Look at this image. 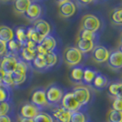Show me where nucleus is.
<instances>
[{"label": "nucleus", "mask_w": 122, "mask_h": 122, "mask_svg": "<svg viewBox=\"0 0 122 122\" xmlns=\"http://www.w3.org/2000/svg\"><path fill=\"white\" fill-rule=\"evenodd\" d=\"M5 76V72L0 67V82H2V80L4 79Z\"/></svg>", "instance_id": "45"}, {"label": "nucleus", "mask_w": 122, "mask_h": 122, "mask_svg": "<svg viewBox=\"0 0 122 122\" xmlns=\"http://www.w3.org/2000/svg\"><path fill=\"white\" fill-rule=\"evenodd\" d=\"M13 103L12 101L0 102V116H5L8 114H12Z\"/></svg>", "instance_id": "32"}, {"label": "nucleus", "mask_w": 122, "mask_h": 122, "mask_svg": "<svg viewBox=\"0 0 122 122\" xmlns=\"http://www.w3.org/2000/svg\"><path fill=\"white\" fill-rule=\"evenodd\" d=\"M111 107H112L111 109L122 112V99H119V98H113Z\"/></svg>", "instance_id": "39"}, {"label": "nucleus", "mask_w": 122, "mask_h": 122, "mask_svg": "<svg viewBox=\"0 0 122 122\" xmlns=\"http://www.w3.org/2000/svg\"><path fill=\"white\" fill-rule=\"evenodd\" d=\"M7 52V46L6 43L0 39V56H4Z\"/></svg>", "instance_id": "40"}, {"label": "nucleus", "mask_w": 122, "mask_h": 122, "mask_svg": "<svg viewBox=\"0 0 122 122\" xmlns=\"http://www.w3.org/2000/svg\"><path fill=\"white\" fill-rule=\"evenodd\" d=\"M14 37H15V32L11 27L4 25H0V39L1 40L7 44L9 41L13 40Z\"/></svg>", "instance_id": "21"}, {"label": "nucleus", "mask_w": 122, "mask_h": 122, "mask_svg": "<svg viewBox=\"0 0 122 122\" xmlns=\"http://www.w3.org/2000/svg\"><path fill=\"white\" fill-rule=\"evenodd\" d=\"M100 26L101 21L97 15L92 14H86L83 15L81 19V28L94 33H97V31L100 29Z\"/></svg>", "instance_id": "4"}, {"label": "nucleus", "mask_w": 122, "mask_h": 122, "mask_svg": "<svg viewBox=\"0 0 122 122\" xmlns=\"http://www.w3.org/2000/svg\"><path fill=\"white\" fill-rule=\"evenodd\" d=\"M17 122H34L33 118H25V117H19Z\"/></svg>", "instance_id": "44"}, {"label": "nucleus", "mask_w": 122, "mask_h": 122, "mask_svg": "<svg viewBox=\"0 0 122 122\" xmlns=\"http://www.w3.org/2000/svg\"><path fill=\"white\" fill-rule=\"evenodd\" d=\"M26 34H27V39L35 42L36 45L40 44L41 41L43 40V38L36 33V31L34 30L33 27H28L26 29Z\"/></svg>", "instance_id": "33"}, {"label": "nucleus", "mask_w": 122, "mask_h": 122, "mask_svg": "<svg viewBox=\"0 0 122 122\" xmlns=\"http://www.w3.org/2000/svg\"><path fill=\"white\" fill-rule=\"evenodd\" d=\"M71 92L76 99V101L78 102L82 107L87 106V104L89 103L90 98H91V92L87 86H84V85H78V86L73 87Z\"/></svg>", "instance_id": "3"}, {"label": "nucleus", "mask_w": 122, "mask_h": 122, "mask_svg": "<svg viewBox=\"0 0 122 122\" xmlns=\"http://www.w3.org/2000/svg\"><path fill=\"white\" fill-rule=\"evenodd\" d=\"M118 50H120L122 52V44H120V46H119V49Z\"/></svg>", "instance_id": "48"}, {"label": "nucleus", "mask_w": 122, "mask_h": 122, "mask_svg": "<svg viewBox=\"0 0 122 122\" xmlns=\"http://www.w3.org/2000/svg\"><path fill=\"white\" fill-rule=\"evenodd\" d=\"M120 84H121L120 82H112L110 84H108V86H107V93L111 97H113V98L115 97L116 93H117Z\"/></svg>", "instance_id": "37"}, {"label": "nucleus", "mask_w": 122, "mask_h": 122, "mask_svg": "<svg viewBox=\"0 0 122 122\" xmlns=\"http://www.w3.org/2000/svg\"><path fill=\"white\" fill-rule=\"evenodd\" d=\"M108 56H109V51L107 50V47L104 46L97 45V46H95L93 50L91 51L92 59L96 63H98V64L107 62Z\"/></svg>", "instance_id": "9"}, {"label": "nucleus", "mask_w": 122, "mask_h": 122, "mask_svg": "<svg viewBox=\"0 0 122 122\" xmlns=\"http://www.w3.org/2000/svg\"><path fill=\"white\" fill-rule=\"evenodd\" d=\"M31 67L35 68L38 71H43V70H47L46 68V59H45V56L42 54H38L36 53V56L33 61L30 63Z\"/></svg>", "instance_id": "20"}, {"label": "nucleus", "mask_w": 122, "mask_h": 122, "mask_svg": "<svg viewBox=\"0 0 122 122\" xmlns=\"http://www.w3.org/2000/svg\"><path fill=\"white\" fill-rule=\"evenodd\" d=\"M45 56V59H46V68L49 69L51 67L55 66L56 65V63L58 62V56L55 51L53 52H48L44 55Z\"/></svg>", "instance_id": "27"}, {"label": "nucleus", "mask_w": 122, "mask_h": 122, "mask_svg": "<svg viewBox=\"0 0 122 122\" xmlns=\"http://www.w3.org/2000/svg\"><path fill=\"white\" fill-rule=\"evenodd\" d=\"M119 82H120V83L122 84V76H121V78H120V81H119Z\"/></svg>", "instance_id": "50"}, {"label": "nucleus", "mask_w": 122, "mask_h": 122, "mask_svg": "<svg viewBox=\"0 0 122 122\" xmlns=\"http://www.w3.org/2000/svg\"><path fill=\"white\" fill-rule=\"evenodd\" d=\"M107 66L113 70H119L122 68V52L115 50L109 52V56L107 60Z\"/></svg>", "instance_id": "12"}, {"label": "nucleus", "mask_w": 122, "mask_h": 122, "mask_svg": "<svg viewBox=\"0 0 122 122\" xmlns=\"http://www.w3.org/2000/svg\"><path fill=\"white\" fill-rule=\"evenodd\" d=\"M56 3L59 5V4H62V3H65V2H66V1H68V0H55Z\"/></svg>", "instance_id": "46"}, {"label": "nucleus", "mask_w": 122, "mask_h": 122, "mask_svg": "<svg viewBox=\"0 0 122 122\" xmlns=\"http://www.w3.org/2000/svg\"><path fill=\"white\" fill-rule=\"evenodd\" d=\"M32 27L42 38L48 36L51 31V26L49 25V23L44 19H41V18L34 21V24H33Z\"/></svg>", "instance_id": "14"}, {"label": "nucleus", "mask_w": 122, "mask_h": 122, "mask_svg": "<svg viewBox=\"0 0 122 122\" xmlns=\"http://www.w3.org/2000/svg\"><path fill=\"white\" fill-rule=\"evenodd\" d=\"M46 97L49 107H58L60 106L62 98L65 93L63 87L58 84H51L45 89Z\"/></svg>", "instance_id": "1"}, {"label": "nucleus", "mask_w": 122, "mask_h": 122, "mask_svg": "<svg viewBox=\"0 0 122 122\" xmlns=\"http://www.w3.org/2000/svg\"><path fill=\"white\" fill-rule=\"evenodd\" d=\"M72 112L65 109L61 106L55 107L51 110V116L54 118V120L57 122H70Z\"/></svg>", "instance_id": "10"}, {"label": "nucleus", "mask_w": 122, "mask_h": 122, "mask_svg": "<svg viewBox=\"0 0 122 122\" xmlns=\"http://www.w3.org/2000/svg\"><path fill=\"white\" fill-rule=\"evenodd\" d=\"M97 71L93 69L91 67H84V73H83V81L82 84L84 85H91L93 79L95 78Z\"/></svg>", "instance_id": "23"}, {"label": "nucleus", "mask_w": 122, "mask_h": 122, "mask_svg": "<svg viewBox=\"0 0 122 122\" xmlns=\"http://www.w3.org/2000/svg\"><path fill=\"white\" fill-rule=\"evenodd\" d=\"M97 37H98L97 33H94V32H91V31L83 29V28H80V30L78 32V36H77V38H79V39L94 41V42H95V40L97 39Z\"/></svg>", "instance_id": "26"}, {"label": "nucleus", "mask_w": 122, "mask_h": 122, "mask_svg": "<svg viewBox=\"0 0 122 122\" xmlns=\"http://www.w3.org/2000/svg\"><path fill=\"white\" fill-rule=\"evenodd\" d=\"M70 122H89L88 117L85 111H75L71 113V118Z\"/></svg>", "instance_id": "30"}, {"label": "nucleus", "mask_w": 122, "mask_h": 122, "mask_svg": "<svg viewBox=\"0 0 122 122\" xmlns=\"http://www.w3.org/2000/svg\"><path fill=\"white\" fill-rule=\"evenodd\" d=\"M83 73H84V67L82 66H73L69 73V78L73 83L76 84H82L83 81Z\"/></svg>", "instance_id": "18"}, {"label": "nucleus", "mask_w": 122, "mask_h": 122, "mask_svg": "<svg viewBox=\"0 0 122 122\" xmlns=\"http://www.w3.org/2000/svg\"><path fill=\"white\" fill-rule=\"evenodd\" d=\"M7 52H9L11 54H14V55H16L19 53V51L21 49V45L15 40V39H13V40L9 41L7 44Z\"/></svg>", "instance_id": "35"}, {"label": "nucleus", "mask_w": 122, "mask_h": 122, "mask_svg": "<svg viewBox=\"0 0 122 122\" xmlns=\"http://www.w3.org/2000/svg\"><path fill=\"white\" fill-rule=\"evenodd\" d=\"M2 83L9 88H11L12 86H14V79H13L12 73H5V76L4 77V79L2 80Z\"/></svg>", "instance_id": "38"}, {"label": "nucleus", "mask_w": 122, "mask_h": 122, "mask_svg": "<svg viewBox=\"0 0 122 122\" xmlns=\"http://www.w3.org/2000/svg\"><path fill=\"white\" fill-rule=\"evenodd\" d=\"M56 47V40L55 39L54 36H46V37L43 38V40L41 41L40 44H38L36 46V53L45 55L48 52H53L55 51Z\"/></svg>", "instance_id": "8"}, {"label": "nucleus", "mask_w": 122, "mask_h": 122, "mask_svg": "<svg viewBox=\"0 0 122 122\" xmlns=\"http://www.w3.org/2000/svg\"><path fill=\"white\" fill-rule=\"evenodd\" d=\"M83 59V54L76 46H67L63 52V60L68 66H78Z\"/></svg>", "instance_id": "2"}, {"label": "nucleus", "mask_w": 122, "mask_h": 122, "mask_svg": "<svg viewBox=\"0 0 122 122\" xmlns=\"http://www.w3.org/2000/svg\"><path fill=\"white\" fill-rule=\"evenodd\" d=\"M0 122H13V115L8 114L5 116H0Z\"/></svg>", "instance_id": "41"}, {"label": "nucleus", "mask_w": 122, "mask_h": 122, "mask_svg": "<svg viewBox=\"0 0 122 122\" xmlns=\"http://www.w3.org/2000/svg\"><path fill=\"white\" fill-rule=\"evenodd\" d=\"M41 14H42V7L38 3H31L27 10L25 12V15L26 19L30 21H36L39 19Z\"/></svg>", "instance_id": "15"}, {"label": "nucleus", "mask_w": 122, "mask_h": 122, "mask_svg": "<svg viewBox=\"0 0 122 122\" xmlns=\"http://www.w3.org/2000/svg\"><path fill=\"white\" fill-rule=\"evenodd\" d=\"M31 0H14V9L15 12L22 15L25 14V12L27 10V8L31 5Z\"/></svg>", "instance_id": "22"}, {"label": "nucleus", "mask_w": 122, "mask_h": 122, "mask_svg": "<svg viewBox=\"0 0 122 122\" xmlns=\"http://www.w3.org/2000/svg\"><path fill=\"white\" fill-rule=\"evenodd\" d=\"M108 122H122V112L110 109L107 113Z\"/></svg>", "instance_id": "34"}, {"label": "nucleus", "mask_w": 122, "mask_h": 122, "mask_svg": "<svg viewBox=\"0 0 122 122\" xmlns=\"http://www.w3.org/2000/svg\"><path fill=\"white\" fill-rule=\"evenodd\" d=\"M60 106L70 112L79 111V110L84 111L83 110L84 107H82L81 105L76 101V99L75 98L74 95L72 94V92H66L65 93L64 97L61 100Z\"/></svg>", "instance_id": "6"}, {"label": "nucleus", "mask_w": 122, "mask_h": 122, "mask_svg": "<svg viewBox=\"0 0 122 122\" xmlns=\"http://www.w3.org/2000/svg\"><path fill=\"white\" fill-rule=\"evenodd\" d=\"M91 86L97 90H103L104 88H106L108 86V79L105 75L97 72L95 78L92 81Z\"/></svg>", "instance_id": "17"}, {"label": "nucleus", "mask_w": 122, "mask_h": 122, "mask_svg": "<svg viewBox=\"0 0 122 122\" xmlns=\"http://www.w3.org/2000/svg\"><path fill=\"white\" fill-rule=\"evenodd\" d=\"M76 5L71 0H68L65 3L58 5V13L64 18H68L73 16L76 13Z\"/></svg>", "instance_id": "13"}, {"label": "nucleus", "mask_w": 122, "mask_h": 122, "mask_svg": "<svg viewBox=\"0 0 122 122\" xmlns=\"http://www.w3.org/2000/svg\"><path fill=\"white\" fill-rule=\"evenodd\" d=\"M5 101H12V91L11 88L0 82V102Z\"/></svg>", "instance_id": "25"}, {"label": "nucleus", "mask_w": 122, "mask_h": 122, "mask_svg": "<svg viewBox=\"0 0 122 122\" xmlns=\"http://www.w3.org/2000/svg\"><path fill=\"white\" fill-rule=\"evenodd\" d=\"M110 20L114 25H122V7H117L112 11Z\"/></svg>", "instance_id": "29"}, {"label": "nucleus", "mask_w": 122, "mask_h": 122, "mask_svg": "<svg viewBox=\"0 0 122 122\" xmlns=\"http://www.w3.org/2000/svg\"><path fill=\"white\" fill-rule=\"evenodd\" d=\"M114 98H119V99H122V84H120V86L117 89V93H116V96Z\"/></svg>", "instance_id": "42"}, {"label": "nucleus", "mask_w": 122, "mask_h": 122, "mask_svg": "<svg viewBox=\"0 0 122 122\" xmlns=\"http://www.w3.org/2000/svg\"><path fill=\"white\" fill-rule=\"evenodd\" d=\"M1 1H3V2H8V1H11V0H1Z\"/></svg>", "instance_id": "49"}, {"label": "nucleus", "mask_w": 122, "mask_h": 122, "mask_svg": "<svg viewBox=\"0 0 122 122\" xmlns=\"http://www.w3.org/2000/svg\"><path fill=\"white\" fill-rule=\"evenodd\" d=\"M17 61H18V57L15 55L6 52V54L3 56L2 59L0 61V67L5 73H12L15 71Z\"/></svg>", "instance_id": "7"}, {"label": "nucleus", "mask_w": 122, "mask_h": 122, "mask_svg": "<svg viewBox=\"0 0 122 122\" xmlns=\"http://www.w3.org/2000/svg\"><path fill=\"white\" fill-rule=\"evenodd\" d=\"M30 103L40 108L43 111L45 108L49 107L46 97V91L43 87H38L33 90L30 97Z\"/></svg>", "instance_id": "5"}, {"label": "nucleus", "mask_w": 122, "mask_h": 122, "mask_svg": "<svg viewBox=\"0 0 122 122\" xmlns=\"http://www.w3.org/2000/svg\"><path fill=\"white\" fill-rule=\"evenodd\" d=\"M12 76H13L14 86H15L23 85L28 77V75H22V74H18V73H15V72H12Z\"/></svg>", "instance_id": "36"}, {"label": "nucleus", "mask_w": 122, "mask_h": 122, "mask_svg": "<svg viewBox=\"0 0 122 122\" xmlns=\"http://www.w3.org/2000/svg\"><path fill=\"white\" fill-rule=\"evenodd\" d=\"M15 40L17 41L21 46H24L27 39V34H26V29L24 27H18L16 30H15Z\"/></svg>", "instance_id": "28"}, {"label": "nucleus", "mask_w": 122, "mask_h": 122, "mask_svg": "<svg viewBox=\"0 0 122 122\" xmlns=\"http://www.w3.org/2000/svg\"><path fill=\"white\" fill-rule=\"evenodd\" d=\"M30 68L31 65L29 63H26L18 57V61H17V64H16V66H15L14 72L18 73V74H22V75H28L30 72Z\"/></svg>", "instance_id": "24"}, {"label": "nucleus", "mask_w": 122, "mask_h": 122, "mask_svg": "<svg viewBox=\"0 0 122 122\" xmlns=\"http://www.w3.org/2000/svg\"><path fill=\"white\" fill-rule=\"evenodd\" d=\"M40 111H42L40 108L36 107L30 102H27L21 106L19 109V116L20 117L25 118H34Z\"/></svg>", "instance_id": "11"}, {"label": "nucleus", "mask_w": 122, "mask_h": 122, "mask_svg": "<svg viewBox=\"0 0 122 122\" xmlns=\"http://www.w3.org/2000/svg\"><path fill=\"white\" fill-rule=\"evenodd\" d=\"M80 5H88V4H90L92 3L94 0H76Z\"/></svg>", "instance_id": "43"}, {"label": "nucleus", "mask_w": 122, "mask_h": 122, "mask_svg": "<svg viewBox=\"0 0 122 122\" xmlns=\"http://www.w3.org/2000/svg\"><path fill=\"white\" fill-rule=\"evenodd\" d=\"M119 41H120V44H122V32L120 34V36H119Z\"/></svg>", "instance_id": "47"}, {"label": "nucleus", "mask_w": 122, "mask_h": 122, "mask_svg": "<svg viewBox=\"0 0 122 122\" xmlns=\"http://www.w3.org/2000/svg\"><path fill=\"white\" fill-rule=\"evenodd\" d=\"M18 54H19L20 59L30 64L33 61V59L35 58V56H36V49H32L25 46H22Z\"/></svg>", "instance_id": "16"}, {"label": "nucleus", "mask_w": 122, "mask_h": 122, "mask_svg": "<svg viewBox=\"0 0 122 122\" xmlns=\"http://www.w3.org/2000/svg\"><path fill=\"white\" fill-rule=\"evenodd\" d=\"M34 122H54V118L49 113L45 111H40L36 117L33 118Z\"/></svg>", "instance_id": "31"}, {"label": "nucleus", "mask_w": 122, "mask_h": 122, "mask_svg": "<svg viewBox=\"0 0 122 122\" xmlns=\"http://www.w3.org/2000/svg\"><path fill=\"white\" fill-rule=\"evenodd\" d=\"M95 46L96 45H95L94 41H87L76 38V47L81 52L82 54H86V53L91 52L93 50V48L95 47Z\"/></svg>", "instance_id": "19"}]
</instances>
